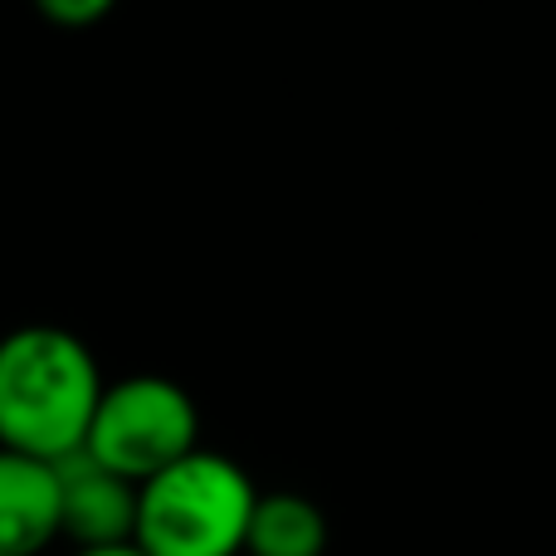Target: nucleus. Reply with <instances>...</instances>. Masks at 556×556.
I'll use <instances>...</instances> for the list:
<instances>
[{
	"mask_svg": "<svg viewBox=\"0 0 556 556\" xmlns=\"http://www.w3.org/2000/svg\"><path fill=\"white\" fill-rule=\"evenodd\" d=\"M103 376L64 327H15L0 337V450L59 464L93 430Z\"/></svg>",
	"mask_w": 556,
	"mask_h": 556,
	"instance_id": "nucleus-1",
	"label": "nucleus"
},
{
	"mask_svg": "<svg viewBox=\"0 0 556 556\" xmlns=\"http://www.w3.org/2000/svg\"><path fill=\"white\" fill-rule=\"evenodd\" d=\"M260 489L235 459L195 450L137 489L132 542L147 556H240Z\"/></svg>",
	"mask_w": 556,
	"mask_h": 556,
	"instance_id": "nucleus-2",
	"label": "nucleus"
},
{
	"mask_svg": "<svg viewBox=\"0 0 556 556\" xmlns=\"http://www.w3.org/2000/svg\"><path fill=\"white\" fill-rule=\"evenodd\" d=\"M201 450V415L195 401L166 376H127L117 386H103L93 430L84 454L103 469L123 473L142 489L176 459Z\"/></svg>",
	"mask_w": 556,
	"mask_h": 556,
	"instance_id": "nucleus-3",
	"label": "nucleus"
},
{
	"mask_svg": "<svg viewBox=\"0 0 556 556\" xmlns=\"http://www.w3.org/2000/svg\"><path fill=\"white\" fill-rule=\"evenodd\" d=\"M59 473V538L78 552L123 547L137 532V483L103 469L84 450L54 464Z\"/></svg>",
	"mask_w": 556,
	"mask_h": 556,
	"instance_id": "nucleus-4",
	"label": "nucleus"
},
{
	"mask_svg": "<svg viewBox=\"0 0 556 556\" xmlns=\"http://www.w3.org/2000/svg\"><path fill=\"white\" fill-rule=\"evenodd\" d=\"M59 542L54 464L0 450V556H45Z\"/></svg>",
	"mask_w": 556,
	"mask_h": 556,
	"instance_id": "nucleus-5",
	"label": "nucleus"
},
{
	"mask_svg": "<svg viewBox=\"0 0 556 556\" xmlns=\"http://www.w3.org/2000/svg\"><path fill=\"white\" fill-rule=\"evenodd\" d=\"M327 518L303 493H260L244 556H323Z\"/></svg>",
	"mask_w": 556,
	"mask_h": 556,
	"instance_id": "nucleus-6",
	"label": "nucleus"
},
{
	"mask_svg": "<svg viewBox=\"0 0 556 556\" xmlns=\"http://www.w3.org/2000/svg\"><path fill=\"white\" fill-rule=\"evenodd\" d=\"M117 0H35V10L45 20H54V25H64V29H88V25H98V20L113 10Z\"/></svg>",
	"mask_w": 556,
	"mask_h": 556,
	"instance_id": "nucleus-7",
	"label": "nucleus"
},
{
	"mask_svg": "<svg viewBox=\"0 0 556 556\" xmlns=\"http://www.w3.org/2000/svg\"><path fill=\"white\" fill-rule=\"evenodd\" d=\"M78 556H147L137 542H123V547H103V552H78Z\"/></svg>",
	"mask_w": 556,
	"mask_h": 556,
	"instance_id": "nucleus-8",
	"label": "nucleus"
}]
</instances>
